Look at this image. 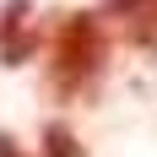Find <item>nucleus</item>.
Returning a JSON list of instances; mask_svg holds the SVG:
<instances>
[{
	"mask_svg": "<svg viewBox=\"0 0 157 157\" xmlns=\"http://www.w3.org/2000/svg\"><path fill=\"white\" fill-rule=\"evenodd\" d=\"M109 65V33L92 11H71L54 33V54H49V92L54 98H76L87 92Z\"/></svg>",
	"mask_w": 157,
	"mask_h": 157,
	"instance_id": "f257e3e1",
	"label": "nucleus"
},
{
	"mask_svg": "<svg viewBox=\"0 0 157 157\" xmlns=\"http://www.w3.org/2000/svg\"><path fill=\"white\" fill-rule=\"evenodd\" d=\"M33 54V0L0 6V65H22Z\"/></svg>",
	"mask_w": 157,
	"mask_h": 157,
	"instance_id": "f03ea898",
	"label": "nucleus"
},
{
	"mask_svg": "<svg viewBox=\"0 0 157 157\" xmlns=\"http://www.w3.org/2000/svg\"><path fill=\"white\" fill-rule=\"evenodd\" d=\"M44 157H87V146L76 141V130H65V125H44Z\"/></svg>",
	"mask_w": 157,
	"mask_h": 157,
	"instance_id": "7ed1b4c3",
	"label": "nucleus"
},
{
	"mask_svg": "<svg viewBox=\"0 0 157 157\" xmlns=\"http://www.w3.org/2000/svg\"><path fill=\"white\" fill-rule=\"evenodd\" d=\"M152 0H103V11L109 16H136V11H146Z\"/></svg>",
	"mask_w": 157,
	"mask_h": 157,
	"instance_id": "20e7f679",
	"label": "nucleus"
},
{
	"mask_svg": "<svg viewBox=\"0 0 157 157\" xmlns=\"http://www.w3.org/2000/svg\"><path fill=\"white\" fill-rule=\"evenodd\" d=\"M0 157H27V152H22V146H16L11 136H6V130H0Z\"/></svg>",
	"mask_w": 157,
	"mask_h": 157,
	"instance_id": "39448f33",
	"label": "nucleus"
}]
</instances>
